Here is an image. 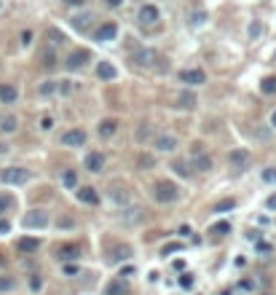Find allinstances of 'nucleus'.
Masks as SVG:
<instances>
[{
    "label": "nucleus",
    "instance_id": "nucleus-1",
    "mask_svg": "<svg viewBox=\"0 0 276 295\" xmlns=\"http://www.w3.org/2000/svg\"><path fill=\"white\" fill-rule=\"evenodd\" d=\"M153 199L159 204H172V201L180 199V188L172 180H156L153 185Z\"/></svg>",
    "mask_w": 276,
    "mask_h": 295
},
{
    "label": "nucleus",
    "instance_id": "nucleus-2",
    "mask_svg": "<svg viewBox=\"0 0 276 295\" xmlns=\"http://www.w3.org/2000/svg\"><path fill=\"white\" fill-rule=\"evenodd\" d=\"M27 180H30V172L25 167H6L0 172V183H6V185H22Z\"/></svg>",
    "mask_w": 276,
    "mask_h": 295
},
{
    "label": "nucleus",
    "instance_id": "nucleus-3",
    "mask_svg": "<svg viewBox=\"0 0 276 295\" xmlns=\"http://www.w3.org/2000/svg\"><path fill=\"white\" fill-rule=\"evenodd\" d=\"M22 226L25 228H46L49 226V212H46V209H30V212L22 217Z\"/></svg>",
    "mask_w": 276,
    "mask_h": 295
},
{
    "label": "nucleus",
    "instance_id": "nucleus-4",
    "mask_svg": "<svg viewBox=\"0 0 276 295\" xmlns=\"http://www.w3.org/2000/svg\"><path fill=\"white\" fill-rule=\"evenodd\" d=\"M161 57H159V51L156 49H137L131 54V62L137 67H156V62H159Z\"/></svg>",
    "mask_w": 276,
    "mask_h": 295
},
{
    "label": "nucleus",
    "instance_id": "nucleus-5",
    "mask_svg": "<svg viewBox=\"0 0 276 295\" xmlns=\"http://www.w3.org/2000/svg\"><path fill=\"white\" fill-rule=\"evenodd\" d=\"M91 62V51H86V49H75V51H70L67 54V59H65V65L67 70H83L86 65Z\"/></svg>",
    "mask_w": 276,
    "mask_h": 295
},
{
    "label": "nucleus",
    "instance_id": "nucleus-6",
    "mask_svg": "<svg viewBox=\"0 0 276 295\" xmlns=\"http://www.w3.org/2000/svg\"><path fill=\"white\" fill-rule=\"evenodd\" d=\"M159 19H161V11L156 9L153 3H145L143 9L137 11V22H140V25H143V27H151V25H156V22H159Z\"/></svg>",
    "mask_w": 276,
    "mask_h": 295
},
{
    "label": "nucleus",
    "instance_id": "nucleus-7",
    "mask_svg": "<svg viewBox=\"0 0 276 295\" xmlns=\"http://www.w3.org/2000/svg\"><path fill=\"white\" fill-rule=\"evenodd\" d=\"M177 78H180V83H188V86H201V83L207 81V73H204V70H199V67H193V70H180Z\"/></svg>",
    "mask_w": 276,
    "mask_h": 295
},
{
    "label": "nucleus",
    "instance_id": "nucleus-8",
    "mask_svg": "<svg viewBox=\"0 0 276 295\" xmlns=\"http://www.w3.org/2000/svg\"><path fill=\"white\" fill-rule=\"evenodd\" d=\"M107 199L113 201V204H118V207H126L131 201V191L126 188V185H110Z\"/></svg>",
    "mask_w": 276,
    "mask_h": 295
},
{
    "label": "nucleus",
    "instance_id": "nucleus-9",
    "mask_svg": "<svg viewBox=\"0 0 276 295\" xmlns=\"http://www.w3.org/2000/svg\"><path fill=\"white\" fill-rule=\"evenodd\" d=\"M115 35H118V25H115V22H105V25H99L97 30H94V41H99V43L115 41Z\"/></svg>",
    "mask_w": 276,
    "mask_h": 295
},
{
    "label": "nucleus",
    "instance_id": "nucleus-10",
    "mask_svg": "<svg viewBox=\"0 0 276 295\" xmlns=\"http://www.w3.org/2000/svg\"><path fill=\"white\" fill-rule=\"evenodd\" d=\"M228 161H231V167H233V169H247V167H249V161H252V153H249V151H244V147H236V151L228 153Z\"/></svg>",
    "mask_w": 276,
    "mask_h": 295
},
{
    "label": "nucleus",
    "instance_id": "nucleus-11",
    "mask_svg": "<svg viewBox=\"0 0 276 295\" xmlns=\"http://www.w3.org/2000/svg\"><path fill=\"white\" fill-rule=\"evenodd\" d=\"M94 19L97 17H94L91 11H81V14H75V17H70V25H73V30H78V33H86Z\"/></svg>",
    "mask_w": 276,
    "mask_h": 295
},
{
    "label": "nucleus",
    "instance_id": "nucleus-12",
    "mask_svg": "<svg viewBox=\"0 0 276 295\" xmlns=\"http://www.w3.org/2000/svg\"><path fill=\"white\" fill-rule=\"evenodd\" d=\"M83 142H86L83 129H67L65 134H62V145H67V147H81Z\"/></svg>",
    "mask_w": 276,
    "mask_h": 295
},
{
    "label": "nucleus",
    "instance_id": "nucleus-13",
    "mask_svg": "<svg viewBox=\"0 0 276 295\" xmlns=\"http://www.w3.org/2000/svg\"><path fill=\"white\" fill-rule=\"evenodd\" d=\"M131 255H134L131 244H113V247H110V260H113V263H123V260H129Z\"/></svg>",
    "mask_w": 276,
    "mask_h": 295
},
{
    "label": "nucleus",
    "instance_id": "nucleus-14",
    "mask_svg": "<svg viewBox=\"0 0 276 295\" xmlns=\"http://www.w3.org/2000/svg\"><path fill=\"white\" fill-rule=\"evenodd\" d=\"M175 147H177V137L175 134H159V137H156V151L172 153Z\"/></svg>",
    "mask_w": 276,
    "mask_h": 295
},
{
    "label": "nucleus",
    "instance_id": "nucleus-15",
    "mask_svg": "<svg viewBox=\"0 0 276 295\" xmlns=\"http://www.w3.org/2000/svg\"><path fill=\"white\" fill-rule=\"evenodd\" d=\"M57 258L59 260H78V258H81V247H78V244H62L59 247V250H57Z\"/></svg>",
    "mask_w": 276,
    "mask_h": 295
},
{
    "label": "nucleus",
    "instance_id": "nucleus-16",
    "mask_svg": "<svg viewBox=\"0 0 276 295\" xmlns=\"http://www.w3.org/2000/svg\"><path fill=\"white\" fill-rule=\"evenodd\" d=\"M115 131H118V121H115V118H105V121H99V126H97V134H99L102 139L115 137Z\"/></svg>",
    "mask_w": 276,
    "mask_h": 295
},
{
    "label": "nucleus",
    "instance_id": "nucleus-17",
    "mask_svg": "<svg viewBox=\"0 0 276 295\" xmlns=\"http://www.w3.org/2000/svg\"><path fill=\"white\" fill-rule=\"evenodd\" d=\"M175 107H180V110H193L196 107V94L193 91H180L177 99H175Z\"/></svg>",
    "mask_w": 276,
    "mask_h": 295
},
{
    "label": "nucleus",
    "instance_id": "nucleus-18",
    "mask_svg": "<svg viewBox=\"0 0 276 295\" xmlns=\"http://www.w3.org/2000/svg\"><path fill=\"white\" fill-rule=\"evenodd\" d=\"M86 169H89V172H102V169H105V156H102V153H89V156H86Z\"/></svg>",
    "mask_w": 276,
    "mask_h": 295
},
{
    "label": "nucleus",
    "instance_id": "nucleus-19",
    "mask_svg": "<svg viewBox=\"0 0 276 295\" xmlns=\"http://www.w3.org/2000/svg\"><path fill=\"white\" fill-rule=\"evenodd\" d=\"M191 167H193V169H199V172H212L215 161H212V156H207V153H199V156H193Z\"/></svg>",
    "mask_w": 276,
    "mask_h": 295
},
{
    "label": "nucleus",
    "instance_id": "nucleus-20",
    "mask_svg": "<svg viewBox=\"0 0 276 295\" xmlns=\"http://www.w3.org/2000/svg\"><path fill=\"white\" fill-rule=\"evenodd\" d=\"M143 220V209L140 207H126L121 212V223H126V226H134V223Z\"/></svg>",
    "mask_w": 276,
    "mask_h": 295
},
{
    "label": "nucleus",
    "instance_id": "nucleus-21",
    "mask_svg": "<svg viewBox=\"0 0 276 295\" xmlns=\"http://www.w3.org/2000/svg\"><path fill=\"white\" fill-rule=\"evenodd\" d=\"M78 199L83 201V204H99V193L97 188H91V185H86V188H78Z\"/></svg>",
    "mask_w": 276,
    "mask_h": 295
},
{
    "label": "nucleus",
    "instance_id": "nucleus-22",
    "mask_svg": "<svg viewBox=\"0 0 276 295\" xmlns=\"http://www.w3.org/2000/svg\"><path fill=\"white\" fill-rule=\"evenodd\" d=\"M118 75V70L110 65V62H97V78H102V81H113Z\"/></svg>",
    "mask_w": 276,
    "mask_h": 295
},
{
    "label": "nucleus",
    "instance_id": "nucleus-23",
    "mask_svg": "<svg viewBox=\"0 0 276 295\" xmlns=\"http://www.w3.org/2000/svg\"><path fill=\"white\" fill-rule=\"evenodd\" d=\"M107 295H129V284H126V279H113V282L107 284Z\"/></svg>",
    "mask_w": 276,
    "mask_h": 295
},
{
    "label": "nucleus",
    "instance_id": "nucleus-24",
    "mask_svg": "<svg viewBox=\"0 0 276 295\" xmlns=\"http://www.w3.org/2000/svg\"><path fill=\"white\" fill-rule=\"evenodd\" d=\"M17 86H11V83H3L0 86V102H6V105H11V102H17Z\"/></svg>",
    "mask_w": 276,
    "mask_h": 295
},
{
    "label": "nucleus",
    "instance_id": "nucleus-25",
    "mask_svg": "<svg viewBox=\"0 0 276 295\" xmlns=\"http://www.w3.org/2000/svg\"><path fill=\"white\" fill-rule=\"evenodd\" d=\"M38 247H41V242H38V239H33V236L19 239V250H22V252H35Z\"/></svg>",
    "mask_w": 276,
    "mask_h": 295
},
{
    "label": "nucleus",
    "instance_id": "nucleus-26",
    "mask_svg": "<svg viewBox=\"0 0 276 295\" xmlns=\"http://www.w3.org/2000/svg\"><path fill=\"white\" fill-rule=\"evenodd\" d=\"M46 38L51 41V46H62V43H65V33H62V30H57V27H49V30H46Z\"/></svg>",
    "mask_w": 276,
    "mask_h": 295
},
{
    "label": "nucleus",
    "instance_id": "nucleus-27",
    "mask_svg": "<svg viewBox=\"0 0 276 295\" xmlns=\"http://www.w3.org/2000/svg\"><path fill=\"white\" fill-rule=\"evenodd\" d=\"M38 91H41V97H51V94H57V91H59V81H43Z\"/></svg>",
    "mask_w": 276,
    "mask_h": 295
},
{
    "label": "nucleus",
    "instance_id": "nucleus-28",
    "mask_svg": "<svg viewBox=\"0 0 276 295\" xmlns=\"http://www.w3.org/2000/svg\"><path fill=\"white\" fill-rule=\"evenodd\" d=\"M260 91L263 94H276V75H268V78L260 81Z\"/></svg>",
    "mask_w": 276,
    "mask_h": 295
},
{
    "label": "nucleus",
    "instance_id": "nucleus-29",
    "mask_svg": "<svg viewBox=\"0 0 276 295\" xmlns=\"http://www.w3.org/2000/svg\"><path fill=\"white\" fill-rule=\"evenodd\" d=\"M62 183H65V188H70V191H73L75 185H78V175L73 172V169H67V172L62 175Z\"/></svg>",
    "mask_w": 276,
    "mask_h": 295
},
{
    "label": "nucleus",
    "instance_id": "nucleus-30",
    "mask_svg": "<svg viewBox=\"0 0 276 295\" xmlns=\"http://www.w3.org/2000/svg\"><path fill=\"white\" fill-rule=\"evenodd\" d=\"M0 129H3L6 134H11V131H17V118H14V115H6V118L0 121Z\"/></svg>",
    "mask_w": 276,
    "mask_h": 295
},
{
    "label": "nucleus",
    "instance_id": "nucleus-31",
    "mask_svg": "<svg viewBox=\"0 0 276 295\" xmlns=\"http://www.w3.org/2000/svg\"><path fill=\"white\" fill-rule=\"evenodd\" d=\"M17 287V279L14 276H0V292H11Z\"/></svg>",
    "mask_w": 276,
    "mask_h": 295
},
{
    "label": "nucleus",
    "instance_id": "nucleus-32",
    "mask_svg": "<svg viewBox=\"0 0 276 295\" xmlns=\"http://www.w3.org/2000/svg\"><path fill=\"white\" fill-rule=\"evenodd\" d=\"M172 169H175L177 175H183V177H191V172H193V169H188V164H183V161H175Z\"/></svg>",
    "mask_w": 276,
    "mask_h": 295
},
{
    "label": "nucleus",
    "instance_id": "nucleus-33",
    "mask_svg": "<svg viewBox=\"0 0 276 295\" xmlns=\"http://www.w3.org/2000/svg\"><path fill=\"white\" fill-rule=\"evenodd\" d=\"M204 22H207V14H204V11H193V14H191V25H193V27L204 25Z\"/></svg>",
    "mask_w": 276,
    "mask_h": 295
},
{
    "label": "nucleus",
    "instance_id": "nucleus-34",
    "mask_svg": "<svg viewBox=\"0 0 276 295\" xmlns=\"http://www.w3.org/2000/svg\"><path fill=\"white\" fill-rule=\"evenodd\" d=\"M233 207H236L233 199H223V201H220V204L215 207V212H228V209H233Z\"/></svg>",
    "mask_w": 276,
    "mask_h": 295
},
{
    "label": "nucleus",
    "instance_id": "nucleus-35",
    "mask_svg": "<svg viewBox=\"0 0 276 295\" xmlns=\"http://www.w3.org/2000/svg\"><path fill=\"white\" fill-rule=\"evenodd\" d=\"M180 250H183V244L172 242V244H164L161 247V255H172V252H180Z\"/></svg>",
    "mask_w": 276,
    "mask_h": 295
},
{
    "label": "nucleus",
    "instance_id": "nucleus-36",
    "mask_svg": "<svg viewBox=\"0 0 276 295\" xmlns=\"http://www.w3.org/2000/svg\"><path fill=\"white\" fill-rule=\"evenodd\" d=\"M43 65L49 67V70H51L54 65H57V59H54V51H46V54H43Z\"/></svg>",
    "mask_w": 276,
    "mask_h": 295
},
{
    "label": "nucleus",
    "instance_id": "nucleus-37",
    "mask_svg": "<svg viewBox=\"0 0 276 295\" xmlns=\"http://www.w3.org/2000/svg\"><path fill=\"white\" fill-rule=\"evenodd\" d=\"M30 287H33V290L38 292V290H41V287H43V279L38 276V274H35V276H30Z\"/></svg>",
    "mask_w": 276,
    "mask_h": 295
},
{
    "label": "nucleus",
    "instance_id": "nucleus-38",
    "mask_svg": "<svg viewBox=\"0 0 276 295\" xmlns=\"http://www.w3.org/2000/svg\"><path fill=\"white\" fill-rule=\"evenodd\" d=\"M51 126H54V118H51V115H43V118H41V129L49 131Z\"/></svg>",
    "mask_w": 276,
    "mask_h": 295
},
{
    "label": "nucleus",
    "instance_id": "nucleus-39",
    "mask_svg": "<svg viewBox=\"0 0 276 295\" xmlns=\"http://www.w3.org/2000/svg\"><path fill=\"white\" fill-rule=\"evenodd\" d=\"M212 231H215V234H220V236H223V234H228V231H231V226H228V223H217V226L212 228Z\"/></svg>",
    "mask_w": 276,
    "mask_h": 295
},
{
    "label": "nucleus",
    "instance_id": "nucleus-40",
    "mask_svg": "<svg viewBox=\"0 0 276 295\" xmlns=\"http://www.w3.org/2000/svg\"><path fill=\"white\" fill-rule=\"evenodd\" d=\"M33 43V30H25V33H22V46H30Z\"/></svg>",
    "mask_w": 276,
    "mask_h": 295
},
{
    "label": "nucleus",
    "instance_id": "nucleus-41",
    "mask_svg": "<svg viewBox=\"0 0 276 295\" xmlns=\"http://www.w3.org/2000/svg\"><path fill=\"white\" fill-rule=\"evenodd\" d=\"M59 91H62V94H70V91H73V83H70V81H59Z\"/></svg>",
    "mask_w": 276,
    "mask_h": 295
},
{
    "label": "nucleus",
    "instance_id": "nucleus-42",
    "mask_svg": "<svg viewBox=\"0 0 276 295\" xmlns=\"http://www.w3.org/2000/svg\"><path fill=\"white\" fill-rule=\"evenodd\" d=\"M140 167H143V169L153 167V159H151V156H140Z\"/></svg>",
    "mask_w": 276,
    "mask_h": 295
},
{
    "label": "nucleus",
    "instance_id": "nucleus-43",
    "mask_svg": "<svg viewBox=\"0 0 276 295\" xmlns=\"http://www.w3.org/2000/svg\"><path fill=\"white\" fill-rule=\"evenodd\" d=\"M65 274L67 276H75L78 274V266H73V263H65Z\"/></svg>",
    "mask_w": 276,
    "mask_h": 295
},
{
    "label": "nucleus",
    "instance_id": "nucleus-44",
    "mask_svg": "<svg viewBox=\"0 0 276 295\" xmlns=\"http://www.w3.org/2000/svg\"><path fill=\"white\" fill-rule=\"evenodd\" d=\"M260 35V25H257V22H252V25H249V38H257Z\"/></svg>",
    "mask_w": 276,
    "mask_h": 295
},
{
    "label": "nucleus",
    "instance_id": "nucleus-45",
    "mask_svg": "<svg viewBox=\"0 0 276 295\" xmlns=\"http://www.w3.org/2000/svg\"><path fill=\"white\" fill-rule=\"evenodd\" d=\"M180 284H183V287H191V284H193V274H183V279H180Z\"/></svg>",
    "mask_w": 276,
    "mask_h": 295
},
{
    "label": "nucleus",
    "instance_id": "nucleus-46",
    "mask_svg": "<svg viewBox=\"0 0 276 295\" xmlns=\"http://www.w3.org/2000/svg\"><path fill=\"white\" fill-rule=\"evenodd\" d=\"M105 6H107V9H121L123 0H105Z\"/></svg>",
    "mask_w": 276,
    "mask_h": 295
},
{
    "label": "nucleus",
    "instance_id": "nucleus-47",
    "mask_svg": "<svg viewBox=\"0 0 276 295\" xmlns=\"http://www.w3.org/2000/svg\"><path fill=\"white\" fill-rule=\"evenodd\" d=\"M9 207H11V201L6 199V196H0V215H3V212H6V209H9Z\"/></svg>",
    "mask_w": 276,
    "mask_h": 295
},
{
    "label": "nucleus",
    "instance_id": "nucleus-48",
    "mask_svg": "<svg viewBox=\"0 0 276 295\" xmlns=\"http://www.w3.org/2000/svg\"><path fill=\"white\" fill-rule=\"evenodd\" d=\"M239 287H241V290H252V287H255V282H252V279H244Z\"/></svg>",
    "mask_w": 276,
    "mask_h": 295
},
{
    "label": "nucleus",
    "instance_id": "nucleus-49",
    "mask_svg": "<svg viewBox=\"0 0 276 295\" xmlns=\"http://www.w3.org/2000/svg\"><path fill=\"white\" fill-rule=\"evenodd\" d=\"M11 226H9V220H0V234H9Z\"/></svg>",
    "mask_w": 276,
    "mask_h": 295
},
{
    "label": "nucleus",
    "instance_id": "nucleus-50",
    "mask_svg": "<svg viewBox=\"0 0 276 295\" xmlns=\"http://www.w3.org/2000/svg\"><path fill=\"white\" fill-rule=\"evenodd\" d=\"M199 153H204V145L201 142H193V156H199Z\"/></svg>",
    "mask_w": 276,
    "mask_h": 295
},
{
    "label": "nucleus",
    "instance_id": "nucleus-51",
    "mask_svg": "<svg viewBox=\"0 0 276 295\" xmlns=\"http://www.w3.org/2000/svg\"><path fill=\"white\" fill-rule=\"evenodd\" d=\"M131 274H134V268H131V266H126V268H121V276H123V279H126V276H131Z\"/></svg>",
    "mask_w": 276,
    "mask_h": 295
},
{
    "label": "nucleus",
    "instance_id": "nucleus-52",
    "mask_svg": "<svg viewBox=\"0 0 276 295\" xmlns=\"http://www.w3.org/2000/svg\"><path fill=\"white\" fill-rule=\"evenodd\" d=\"M180 236H191V226H180Z\"/></svg>",
    "mask_w": 276,
    "mask_h": 295
},
{
    "label": "nucleus",
    "instance_id": "nucleus-53",
    "mask_svg": "<svg viewBox=\"0 0 276 295\" xmlns=\"http://www.w3.org/2000/svg\"><path fill=\"white\" fill-rule=\"evenodd\" d=\"M265 207H268V209H276V196L268 199V201H265Z\"/></svg>",
    "mask_w": 276,
    "mask_h": 295
},
{
    "label": "nucleus",
    "instance_id": "nucleus-54",
    "mask_svg": "<svg viewBox=\"0 0 276 295\" xmlns=\"http://www.w3.org/2000/svg\"><path fill=\"white\" fill-rule=\"evenodd\" d=\"M257 250H260V252H271V244H263V242H260Z\"/></svg>",
    "mask_w": 276,
    "mask_h": 295
},
{
    "label": "nucleus",
    "instance_id": "nucleus-55",
    "mask_svg": "<svg viewBox=\"0 0 276 295\" xmlns=\"http://www.w3.org/2000/svg\"><path fill=\"white\" fill-rule=\"evenodd\" d=\"M65 3H67V6H83L86 0H65Z\"/></svg>",
    "mask_w": 276,
    "mask_h": 295
},
{
    "label": "nucleus",
    "instance_id": "nucleus-56",
    "mask_svg": "<svg viewBox=\"0 0 276 295\" xmlns=\"http://www.w3.org/2000/svg\"><path fill=\"white\" fill-rule=\"evenodd\" d=\"M271 126H273V129H276V110H273V113H271Z\"/></svg>",
    "mask_w": 276,
    "mask_h": 295
},
{
    "label": "nucleus",
    "instance_id": "nucleus-57",
    "mask_svg": "<svg viewBox=\"0 0 276 295\" xmlns=\"http://www.w3.org/2000/svg\"><path fill=\"white\" fill-rule=\"evenodd\" d=\"M0 9H3V3H0Z\"/></svg>",
    "mask_w": 276,
    "mask_h": 295
}]
</instances>
